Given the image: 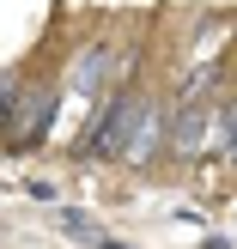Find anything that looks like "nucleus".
I'll list each match as a JSON object with an SVG mask.
<instances>
[{
  "label": "nucleus",
  "instance_id": "nucleus-1",
  "mask_svg": "<svg viewBox=\"0 0 237 249\" xmlns=\"http://www.w3.org/2000/svg\"><path fill=\"white\" fill-rule=\"evenodd\" d=\"M140 109H146V91H140L134 79H122L116 91H109V104L91 116V128L79 134V146H73V152H79L85 164L122 158V152H128V140H134V122H140Z\"/></svg>",
  "mask_w": 237,
  "mask_h": 249
},
{
  "label": "nucleus",
  "instance_id": "nucleus-2",
  "mask_svg": "<svg viewBox=\"0 0 237 249\" xmlns=\"http://www.w3.org/2000/svg\"><path fill=\"white\" fill-rule=\"evenodd\" d=\"M170 128H177V109L158 104V97H146V109H140V122H134V140H128V152H122V164L146 170L158 152H170Z\"/></svg>",
  "mask_w": 237,
  "mask_h": 249
},
{
  "label": "nucleus",
  "instance_id": "nucleus-3",
  "mask_svg": "<svg viewBox=\"0 0 237 249\" xmlns=\"http://www.w3.org/2000/svg\"><path fill=\"white\" fill-rule=\"evenodd\" d=\"M116 36H91V43L79 49V61H73V73H67V91L73 97H97L104 91V79H109V67H116Z\"/></svg>",
  "mask_w": 237,
  "mask_h": 249
},
{
  "label": "nucleus",
  "instance_id": "nucleus-4",
  "mask_svg": "<svg viewBox=\"0 0 237 249\" xmlns=\"http://www.w3.org/2000/svg\"><path fill=\"white\" fill-rule=\"evenodd\" d=\"M213 116H219V109H207V104L177 109V128H170V152H177V158H201L207 146H213Z\"/></svg>",
  "mask_w": 237,
  "mask_h": 249
},
{
  "label": "nucleus",
  "instance_id": "nucleus-5",
  "mask_svg": "<svg viewBox=\"0 0 237 249\" xmlns=\"http://www.w3.org/2000/svg\"><path fill=\"white\" fill-rule=\"evenodd\" d=\"M61 231H67L73 243H85V249H109V237L97 231V219L79 213V207H61Z\"/></svg>",
  "mask_w": 237,
  "mask_h": 249
},
{
  "label": "nucleus",
  "instance_id": "nucleus-6",
  "mask_svg": "<svg viewBox=\"0 0 237 249\" xmlns=\"http://www.w3.org/2000/svg\"><path fill=\"white\" fill-rule=\"evenodd\" d=\"M231 164H237V140H231Z\"/></svg>",
  "mask_w": 237,
  "mask_h": 249
},
{
  "label": "nucleus",
  "instance_id": "nucleus-7",
  "mask_svg": "<svg viewBox=\"0 0 237 249\" xmlns=\"http://www.w3.org/2000/svg\"><path fill=\"white\" fill-rule=\"evenodd\" d=\"M109 249H122V243H109Z\"/></svg>",
  "mask_w": 237,
  "mask_h": 249
}]
</instances>
